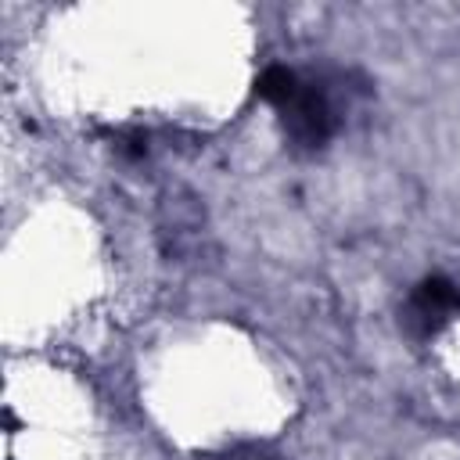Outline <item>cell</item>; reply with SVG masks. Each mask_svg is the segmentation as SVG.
I'll list each match as a JSON object with an SVG mask.
<instances>
[{
  "label": "cell",
  "instance_id": "6da1fadb",
  "mask_svg": "<svg viewBox=\"0 0 460 460\" xmlns=\"http://www.w3.org/2000/svg\"><path fill=\"white\" fill-rule=\"evenodd\" d=\"M259 97L280 111L288 137L302 147H316L331 137V108L320 90L305 86L291 68L273 65L259 75Z\"/></svg>",
  "mask_w": 460,
  "mask_h": 460
},
{
  "label": "cell",
  "instance_id": "7a4b0ae2",
  "mask_svg": "<svg viewBox=\"0 0 460 460\" xmlns=\"http://www.w3.org/2000/svg\"><path fill=\"white\" fill-rule=\"evenodd\" d=\"M456 309H460V288L449 284V280H442V277H431V280H424L413 291L410 309H406V320L413 327H420V331H431L442 316H449Z\"/></svg>",
  "mask_w": 460,
  "mask_h": 460
}]
</instances>
